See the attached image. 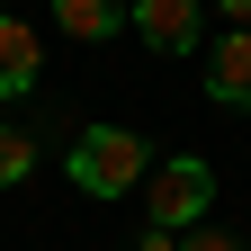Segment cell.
Masks as SVG:
<instances>
[{
  "label": "cell",
  "instance_id": "cell-1",
  "mask_svg": "<svg viewBox=\"0 0 251 251\" xmlns=\"http://www.w3.org/2000/svg\"><path fill=\"white\" fill-rule=\"evenodd\" d=\"M72 188L81 198H126V188H144L152 179V144L135 135V126H90V135L72 144Z\"/></svg>",
  "mask_w": 251,
  "mask_h": 251
},
{
  "label": "cell",
  "instance_id": "cell-2",
  "mask_svg": "<svg viewBox=\"0 0 251 251\" xmlns=\"http://www.w3.org/2000/svg\"><path fill=\"white\" fill-rule=\"evenodd\" d=\"M206 198H215V171L198 162V152H179V162H162V171L144 179L152 233H198V225H206Z\"/></svg>",
  "mask_w": 251,
  "mask_h": 251
},
{
  "label": "cell",
  "instance_id": "cell-3",
  "mask_svg": "<svg viewBox=\"0 0 251 251\" xmlns=\"http://www.w3.org/2000/svg\"><path fill=\"white\" fill-rule=\"evenodd\" d=\"M36 81H45V36L0 9V99H27Z\"/></svg>",
  "mask_w": 251,
  "mask_h": 251
},
{
  "label": "cell",
  "instance_id": "cell-4",
  "mask_svg": "<svg viewBox=\"0 0 251 251\" xmlns=\"http://www.w3.org/2000/svg\"><path fill=\"white\" fill-rule=\"evenodd\" d=\"M206 99L215 108H251V27L206 45Z\"/></svg>",
  "mask_w": 251,
  "mask_h": 251
},
{
  "label": "cell",
  "instance_id": "cell-5",
  "mask_svg": "<svg viewBox=\"0 0 251 251\" xmlns=\"http://www.w3.org/2000/svg\"><path fill=\"white\" fill-rule=\"evenodd\" d=\"M135 36L152 54H188L198 45V0H135Z\"/></svg>",
  "mask_w": 251,
  "mask_h": 251
},
{
  "label": "cell",
  "instance_id": "cell-6",
  "mask_svg": "<svg viewBox=\"0 0 251 251\" xmlns=\"http://www.w3.org/2000/svg\"><path fill=\"white\" fill-rule=\"evenodd\" d=\"M54 27H63V36H81V45L126 36V0H54Z\"/></svg>",
  "mask_w": 251,
  "mask_h": 251
},
{
  "label": "cell",
  "instance_id": "cell-7",
  "mask_svg": "<svg viewBox=\"0 0 251 251\" xmlns=\"http://www.w3.org/2000/svg\"><path fill=\"white\" fill-rule=\"evenodd\" d=\"M27 171H36V135L27 126H0V188H18Z\"/></svg>",
  "mask_w": 251,
  "mask_h": 251
},
{
  "label": "cell",
  "instance_id": "cell-8",
  "mask_svg": "<svg viewBox=\"0 0 251 251\" xmlns=\"http://www.w3.org/2000/svg\"><path fill=\"white\" fill-rule=\"evenodd\" d=\"M179 251H242L233 233H215V225H198V233H179Z\"/></svg>",
  "mask_w": 251,
  "mask_h": 251
},
{
  "label": "cell",
  "instance_id": "cell-9",
  "mask_svg": "<svg viewBox=\"0 0 251 251\" xmlns=\"http://www.w3.org/2000/svg\"><path fill=\"white\" fill-rule=\"evenodd\" d=\"M135 251H179V233H144V242H135Z\"/></svg>",
  "mask_w": 251,
  "mask_h": 251
},
{
  "label": "cell",
  "instance_id": "cell-10",
  "mask_svg": "<svg viewBox=\"0 0 251 251\" xmlns=\"http://www.w3.org/2000/svg\"><path fill=\"white\" fill-rule=\"evenodd\" d=\"M225 18H233V27H251V0H225Z\"/></svg>",
  "mask_w": 251,
  "mask_h": 251
}]
</instances>
